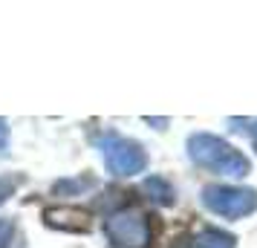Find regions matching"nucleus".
Wrapping results in <instances>:
<instances>
[{"instance_id": "2", "label": "nucleus", "mask_w": 257, "mask_h": 248, "mask_svg": "<svg viewBox=\"0 0 257 248\" xmlns=\"http://www.w3.org/2000/svg\"><path fill=\"white\" fill-rule=\"evenodd\" d=\"M202 205L208 211L228 216V219H240L257 211V190L251 188H228V185H208L202 190Z\"/></svg>"}, {"instance_id": "1", "label": "nucleus", "mask_w": 257, "mask_h": 248, "mask_svg": "<svg viewBox=\"0 0 257 248\" xmlns=\"http://www.w3.org/2000/svg\"><path fill=\"white\" fill-rule=\"evenodd\" d=\"M188 156L197 165L208 167L214 173H222V176H245L248 173V159L237 147H231L228 142H222L220 136H211V133L191 136L188 139Z\"/></svg>"}, {"instance_id": "10", "label": "nucleus", "mask_w": 257, "mask_h": 248, "mask_svg": "<svg viewBox=\"0 0 257 248\" xmlns=\"http://www.w3.org/2000/svg\"><path fill=\"white\" fill-rule=\"evenodd\" d=\"M15 185H18V179H0V205H3V202L12 196Z\"/></svg>"}, {"instance_id": "3", "label": "nucleus", "mask_w": 257, "mask_h": 248, "mask_svg": "<svg viewBox=\"0 0 257 248\" xmlns=\"http://www.w3.org/2000/svg\"><path fill=\"white\" fill-rule=\"evenodd\" d=\"M98 150L104 156V165L113 176H136L148 165V153L136 142L121 136H104L98 142Z\"/></svg>"}, {"instance_id": "13", "label": "nucleus", "mask_w": 257, "mask_h": 248, "mask_svg": "<svg viewBox=\"0 0 257 248\" xmlns=\"http://www.w3.org/2000/svg\"><path fill=\"white\" fill-rule=\"evenodd\" d=\"M245 121V118H243ZM245 124H251V139H254V147H257V118L254 121H245Z\"/></svg>"}, {"instance_id": "7", "label": "nucleus", "mask_w": 257, "mask_h": 248, "mask_svg": "<svg viewBox=\"0 0 257 248\" xmlns=\"http://www.w3.org/2000/svg\"><path fill=\"white\" fill-rule=\"evenodd\" d=\"M145 190H148V196L156 199V202H165V205H171V202H174V188H171L162 176L145 179Z\"/></svg>"}, {"instance_id": "9", "label": "nucleus", "mask_w": 257, "mask_h": 248, "mask_svg": "<svg viewBox=\"0 0 257 248\" xmlns=\"http://www.w3.org/2000/svg\"><path fill=\"white\" fill-rule=\"evenodd\" d=\"M0 248H21V236L12 219H0Z\"/></svg>"}, {"instance_id": "8", "label": "nucleus", "mask_w": 257, "mask_h": 248, "mask_svg": "<svg viewBox=\"0 0 257 248\" xmlns=\"http://www.w3.org/2000/svg\"><path fill=\"white\" fill-rule=\"evenodd\" d=\"M95 182L90 176H81V179H64V182H58L55 185V193L58 196H64V193H84L87 188H93Z\"/></svg>"}, {"instance_id": "6", "label": "nucleus", "mask_w": 257, "mask_h": 248, "mask_svg": "<svg viewBox=\"0 0 257 248\" xmlns=\"http://www.w3.org/2000/svg\"><path fill=\"white\" fill-rule=\"evenodd\" d=\"M194 248H234V236L225 231H217V228H205L194 239Z\"/></svg>"}, {"instance_id": "5", "label": "nucleus", "mask_w": 257, "mask_h": 248, "mask_svg": "<svg viewBox=\"0 0 257 248\" xmlns=\"http://www.w3.org/2000/svg\"><path fill=\"white\" fill-rule=\"evenodd\" d=\"M47 225L61 231H90V213L72 211V208H52L47 211Z\"/></svg>"}, {"instance_id": "12", "label": "nucleus", "mask_w": 257, "mask_h": 248, "mask_svg": "<svg viewBox=\"0 0 257 248\" xmlns=\"http://www.w3.org/2000/svg\"><path fill=\"white\" fill-rule=\"evenodd\" d=\"M171 248H194V245H191V239H188V236L182 234V236H179V239H176V242H174Z\"/></svg>"}, {"instance_id": "4", "label": "nucleus", "mask_w": 257, "mask_h": 248, "mask_svg": "<svg viewBox=\"0 0 257 248\" xmlns=\"http://www.w3.org/2000/svg\"><path fill=\"white\" fill-rule=\"evenodd\" d=\"M110 242L116 248H148L151 242V231H148V219L139 208H127V211L113 213L104 225Z\"/></svg>"}, {"instance_id": "11", "label": "nucleus", "mask_w": 257, "mask_h": 248, "mask_svg": "<svg viewBox=\"0 0 257 248\" xmlns=\"http://www.w3.org/2000/svg\"><path fill=\"white\" fill-rule=\"evenodd\" d=\"M6 144H9V127H6V121L0 118V153H6Z\"/></svg>"}]
</instances>
